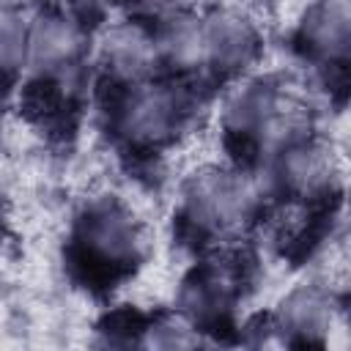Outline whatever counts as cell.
Listing matches in <instances>:
<instances>
[{"label":"cell","mask_w":351,"mask_h":351,"mask_svg":"<svg viewBox=\"0 0 351 351\" xmlns=\"http://www.w3.org/2000/svg\"><path fill=\"white\" fill-rule=\"evenodd\" d=\"M266 200L258 170L200 162L181 181L178 217L192 239L214 244V250H236L261 219Z\"/></svg>","instance_id":"6da1fadb"},{"label":"cell","mask_w":351,"mask_h":351,"mask_svg":"<svg viewBox=\"0 0 351 351\" xmlns=\"http://www.w3.org/2000/svg\"><path fill=\"white\" fill-rule=\"evenodd\" d=\"M110 129L129 151L162 154L184 140L197 112V90L189 80H148L112 88Z\"/></svg>","instance_id":"7a4b0ae2"},{"label":"cell","mask_w":351,"mask_h":351,"mask_svg":"<svg viewBox=\"0 0 351 351\" xmlns=\"http://www.w3.org/2000/svg\"><path fill=\"white\" fill-rule=\"evenodd\" d=\"M77 261L99 277L129 274L148 252V230L118 197H93L74 222Z\"/></svg>","instance_id":"3957f363"},{"label":"cell","mask_w":351,"mask_h":351,"mask_svg":"<svg viewBox=\"0 0 351 351\" xmlns=\"http://www.w3.org/2000/svg\"><path fill=\"white\" fill-rule=\"evenodd\" d=\"M258 173L269 197L310 208L335 195L343 167L332 143L310 132L261 162Z\"/></svg>","instance_id":"277c9868"},{"label":"cell","mask_w":351,"mask_h":351,"mask_svg":"<svg viewBox=\"0 0 351 351\" xmlns=\"http://www.w3.org/2000/svg\"><path fill=\"white\" fill-rule=\"evenodd\" d=\"M206 74L214 80H239L263 55V27L241 3H217L200 11Z\"/></svg>","instance_id":"5b68a950"},{"label":"cell","mask_w":351,"mask_h":351,"mask_svg":"<svg viewBox=\"0 0 351 351\" xmlns=\"http://www.w3.org/2000/svg\"><path fill=\"white\" fill-rule=\"evenodd\" d=\"M90 63L112 88H132L148 82L162 69L151 25L132 19L112 22L101 30L93 44Z\"/></svg>","instance_id":"8992f818"},{"label":"cell","mask_w":351,"mask_h":351,"mask_svg":"<svg viewBox=\"0 0 351 351\" xmlns=\"http://www.w3.org/2000/svg\"><path fill=\"white\" fill-rule=\"evenodd\" d=\"M269 318L274 321L282 343L321 346L329 343V332L337 329L340 313L329 285L302 282L282 293Z\"/></svg>","instance_id":"52a82bcc"},{"label":"cell","mask_w":351,"mask_h":351,"mask_svg":"<svg viewBox=\"0 0 351 351\" xmlns=\"http://www.w3.org/2000/svg\"><path fill=\"white\" fill-rule=\"evenodd\" d=\"M296 41L318 66L346 69L351 55L348 0H307L296 16Z\"/></svg>","instance_id":"ba28073f"},{"label":"cell","mask_w":351,"mask_h":351,"mask_svg":"<svg viewBox=\"0 0 351 351\" xmlns=\"http://www.w3.org/2000/svg\"><path fill=\"white\" fill-rule=\"evenodd\" d=\"M27 16L19 5L0 3V77H14L25 71L27 60Z\"/></svg>","instance_id":"9c48e42d"},{"label":"cell","mask_w":351,"mask_h":351,"mask_svg":"<svg viewBox=\"0 0 351 351\" xmlns=\"http://www.w3.org/2000/svg\"><path fill=\"white\" fill-rule=\"evenodd\" d=\"M145 337L140 340L143 346H156V348H186V346H200L203 343V332L189 324L181 313L178 315H162L154 324H148Z\"/></svg>","instance_id":"30bf717a"},{"label":"cell","mask_w":351,"mask_h":351,"mask_svg":"<svg viewBox=\"0 0 351 351\" xmlns=\"http://www.w3.org/2000/svg\"><path fill=\"white\" fill-rule=\"evenodd\" d=\"M134 3L156 19L165 14H178V11H203L208 0H134Z\"/></svg>","instance_id":"8fae6325"}]
</instances>
